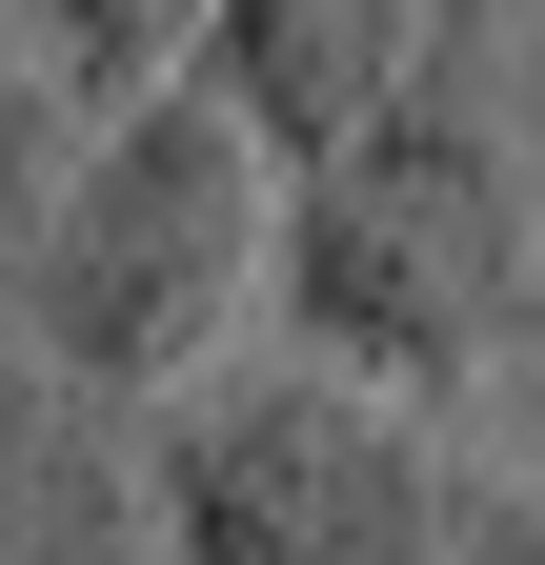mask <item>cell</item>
<instances>
[{
    "instance_id": "6",
    "label": "cell",
    "mask_w": 545,
    "mask_h": 565,
    "mask_svg": "<svg viewBox=\"0 0 545 565\" xmlns=\"http://www.w3.org/2000/svg\"><path fill=\"white\" fill-rule=\"evenodd\" d=\"M82 82H61L41 41H0V364H21V323H41V223H61V182H82Z\"/></svg>"
},
{
    "instance_id": "8",
    "label": "cell",
    "mask_w": 545,
    "mask_h": 565,
    "mask_svg": "<svg viewBox=\"0 0 545 565\" xmlns=\"http://www.w3.org/2000/svg\"><path fill=\"white\" fill-rule=\"evenodd\" d=\"M505 41H525V141H545V0H505Z\"/></svg>"
},
{
    "instance_id": "5",
    "label": "cell",
    "mask_w": 545,
    "mask_h": 565,
    "mask_svg": "<svg viewBox=\"0 0 545 565\" xmlns=\"http://www.w3.org/2000/svg\"><path fill=\"white\" fill-rule=\"evenodd\" d=\"M425 21L445 0H202V82L284 141V162H323V141L425 61Z\"/></svg>"
},
{
    "instance_id": "2",
    "label": "cell",
    "mask_w": 545,
    "mask_h": 565,
    "mask_svg": "<svg viewBox=\"0 0 545 565\" xmlns=\"http://www.w3.org/2000/svg\"><path fill=\"white\" fill-rule=\"evenodd\" d=\"M284 263V141H263L223 82H142L82 121V182L41 223V323L21 364L82 384V404H162L223 364V323L263 303Z\"/></svg>"
},
{
    "instance_id": "1",
    "label": "cell",
    "mask_w": 545,
    "mask_h": 565,
    "mask_svg": "<svg viewBox=\"0 0 545 565\" xmlns=\"http://www.w3.org/2000/svg\"><path fill=\"white\" fill-rule=\"evenodd\" d=\"M263 282H284V343H323V364H364L404 404L485 384V343H525V303H545V141H525V41L485 0H445L425 61L303 162Z\"/></svg>"
},
{
    "instance_id": "3",
    "label": "cell",
    "mask_w": 545,
    "mask_h": 565,
    "mask_svg": "<svg viewBox=\"0 0 545 565\" xmlns=\"http://www.w3.org/2000/svg\"><path fill=\"white\" fill-rule=\"evenodd\" d=\"M142 465H162V545L182 565H445V525H464L425 404L323 364V343L162 384Z\"/></svg>"
},
{
    "instance_id": "7",
    "label": "cell",
    "mask_w": 545,
    "mask_h": 565,
    "mask_svg": "<svg viewBox=\"0 0 545 565\" xmlns=\"http://www.w3.org/2000/svg\"><path fill=\"white\" fill-rule=\"evenodd\" d=\"M0 21H21L82 102H142V82H182V61H202V0H0Z\"/></svg>"
},
{
    "instance_id": "4",
    "label": "cell",
    "mask_w": 545,
    "mask_h": 565,
    "mask_svg": "<svg viewBox=\"0 0 545 565\" xmlns=\"http://www.w3.org/2000/svg\"><path fill=\"white\" fill-rule=\"evenodd\" d=\"M0 565H182L142 404H82V384L0 364Z\"/></svg>"
},
{
    "instance_id": "9",
    "label": "cell",
    "mask_w": 545,
    "mask_h": 565,
    "mask_svg": "<svg viewBox=\"0 0 545 565\" xmlns=\"http://www.w3.org/2000/svg\"><path fill=\"white\" fill-rule=\"evenodd\" d=\"M525 364H545V303H525Z\"/></svg>"
}]
</instances>
